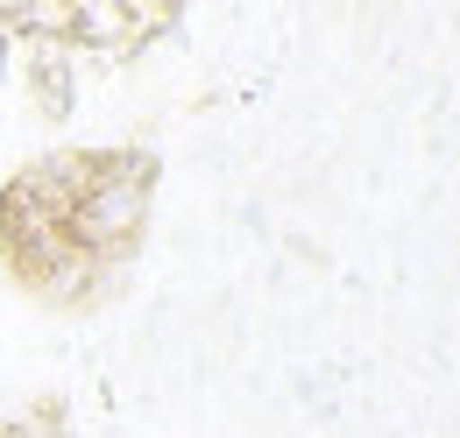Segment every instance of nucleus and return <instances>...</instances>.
I'll use <instances>...</instances> for the list:
<instances>
[]
</instances>
